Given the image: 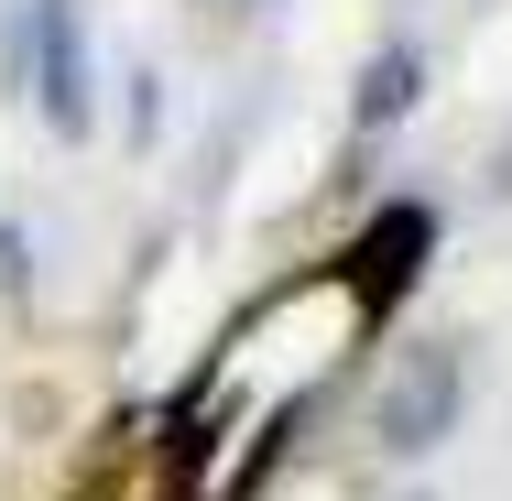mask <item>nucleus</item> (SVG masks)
I'll return each mask as SVG.
<instances>
[{"label": "nucleus", "instance_id": "obj_1", "mask_svg": "<svg viewBox=\"0 0 512 501\" xmlns=\"http://www.w3.org/2000/svg\"><path fill=\"white\" fill-rule=\"evenodd\" d=\"M458 403H469V360H458V338H414L404 360L382 371V393H371V436H382L393 458H425V447L458 425Z\"/></svg>", "mask_w": 512, "mask_h": 501}, {"label": "nucleus", "instance_id": "obj_2", "mask_svg": "<svg viewBox=\"0 0 512 501\" xmlns=\"http://www.w3.org/2000/svg\"><path fill=\"white\" fill-rule=\"evenodd\" d=\"M22 66H33V109H44L66 142H88L99 88H88V22H77V0H33V11H22Z\"/></svg>", "mask_w": 512, "mask_h": 501}, {"label": "nucleus", "instance_id": "obj_3", "mask_svg": "<svg viewBox=\"0 0 512 501\" xmlns=\"http://www.w3.org/2000/svg\"><path fill=\"white\" fill-rule=\"evenodd\" d=\"M425 251H436V207L393 197L382 218H360V240H349V295H360V316H393L414 295V273H425Z\"/></svg>", "mask_w": 512, "mask_h": 501}, {"label": "nucleus", "instance_id": "obj_4", "mask_svg": "<svg viewBox=\"0 0 512 501\" xmlns=\"http://www.w3.org/2000/svg\"><path fill=\"white\" fill-rule=\"evenodd\" d=\"M414 88H425V55H414V44H382V55L360 66L349 120H360V131H382V120H404V109H414Z\"/></svg>", "mask_w": 512, "mask_h": 501}, {"label": "nucleus", "instance_id": "obj_5", "mask_svg": "<svg viewBox=\"0 0 512 501\" xmlns=\"http://www.w3.org/2000/svg\"><path fill=\"white\" fill-rule=\"evenodd\" d=\"M502 186H512V142H502Z\"/></svg>", "mask_w": 512, "mask_h": 501}]
</instances>
